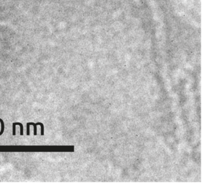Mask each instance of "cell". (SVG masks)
<instances>
[{"label":"cell","instance_id":"6da1fadb","mask_svg":"<svg viewBox=\"0 0 206 187\" xmlns=\"http://www.w3.org/2000/svg\"><path fill=\"white\" fill-rule=\"evenodd\" d=\"M32 125L34 127V130H33V135L37 136V126L40 125L41 128V135L44 136V125L42 122H38L37 123L34 122H28L26 124V135L29 136L30 135V126Z\"/></svg>","mask_w":206,"mask_h":187},{"label":"cell","instance_id":"7a4b0ae2","mask_svg":"<svg viewBox=\"0 0 206 187\" xmlns=\"http://www.w3.org/2000/svg\"><path fill=\"white\" fill-rule=\"evenodd\" d=\"M13 124H15V125H19L20 126V136H23L24 135V126H23V125L22 124L21 122H14Z\"/></svg>","mask_w":206,"mask_h":187}]
</instances>
